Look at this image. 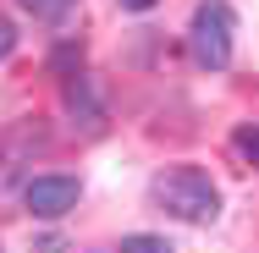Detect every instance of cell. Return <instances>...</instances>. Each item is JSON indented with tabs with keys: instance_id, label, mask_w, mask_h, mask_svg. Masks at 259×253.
Wrapping results in <instances>:
<instances>
[{
	"instance_id": "obj_9",
	"label": "cell",
	"mask_w": 259,
	"mask_h": 253,
	"mask_svg": "<svg viewBox=\"0 0 259 253\" xmlns=\"http://www.w3.org/2000/svg\"><path fill=\"white\" fill-rule=\"evenodd\" d=\"M77 61H83V50H72V44H66V50H55V72H72Z\"/></svg>"
},
{
	"instance_id": "obj_5",
	"label": "cell",
	"mask_w": 259,
	"mask_h": 253,
	"mask_svg": "<svg viewBox=\"0 0 259 253\" xmlns=\"http://www.w3.org/2000/svg\"><path fill=\"white\" fill-rule=\"evenodd\" d=\"M22 198H28V209H33V215L55 220V215L77 209V182H72V176H33V182L22 187Z\"/></svg>"
},
{
	"instance_id": "obj_7",
	"label": "cell",
	"mask_w": 259,
	"mask_h": 253,
	"mask_svg": "<svg viewBox=\"0 0 259 253\" xmlns=\"http://www.w3.org/2000/svg\"><path fill=\"white\" fill-rule=\"evenodd\" d=\"M232 143H237V154H243V160H254V165H259V127H243Z\"/></svg>"
},
{
	"instance_id": "obj_2",
	"label": "cell",
	"mask_w": 259,
	"mask_h": 253,
	"mask_svg": "<svg viewBox=\"0 0 259 253\" xmlns=\"http://www.w3.org/2000/svg\"><path fill=\"white\" fill-rule=\"evenodd\" d=\"M232 33H237V17L226 0H199L193 6V22H188V44H193V61L221 72L232 61Z\"/></svg>"
},
{
	"instance_id": "obj_3",
	"label": "cell",
	"mask_w": 259,
	"mask_h": 253,
	"mask_svg": "<svg viewBox=\"0 0 259 253\" xmlns=\"http://www.w3.org/2000/svg\"><path fill=\"white\" fill-rule=\"evenodd\" d=\"M39 149H45V127H39V121H17V127L0 132V193L17 182V171H22Z\"/></svg>"
},
{
	"instance_id": "obj_10",
	"label": "cell",
	"mask_w": 259,
	"mask_h": 253,
	"mask_svg": "<svg viewBox=\"0 0 259 253\" xmlns=\"http://www.w3.org/2000/svg\"><path fill=\"white\" fill-rule=\"evenodd\" d=\"M121 6H127V11H149L155 0H121Z\"/></svg>"
},
{
	"instance_id": "obj_4",
	"label": "cell",
	"mask_w": 259,
	"mask_h": 253,
	"mask_svg": "<svg viewBox=\"0 0 259 253\" xmlns=\"http://www.w3.org/2000/svg\"><path fill=\"white\" fill-rule=\"evenodd\" d=\"M66 116H72V127H83L89 138L105 132V94L94 88V77H66Z\"/></svg>"
},
{
	"instance_id": "obj_6",
	"label": "cell",
	"mask_w": 259,
	"mask_h": 253,
	"mask_svg": "<svg viewBox=\"0 0 259 253\" xmlns=\"http://www.w3.org/2000/svg\"><path fill=\"white\" fill-rule=\"evenodd\" d=\"M17 6H22V11L33 17V22H61V17H66V11L77 6V0H17Z\"/></svg>"
},
{
	"instance_id": "obj_1",
	"label": "cell",
	"mask_w": 259,
	"mask_h": 253,
	"mask_svg": "<svg viewBox=\"0 0 259 253\" xmlns=\"http://www.w3.org/2000/svg\"><path fill=\"white\" fill-rule=\"evenodd\" d=\"M149 198H155L165 215L188 220V226H209V220L221 215V193H215L209 171H199V165H171V171H160L155 182H149Z\"/></svg>"
},
{
	"instance_id": "obj_8",
	"label": "cell",
	"mask_w": 259,
	"mask_h": 253,
	"mask_svg": "<svg viewBox=\"0 0 259 253\" xmlns=\"http://www.w3.org/2000/svg\"><path fill=\"white\" fill-rule=\"evenodd\" d=\"M17 50V28H11V22H6V17H0V61H6V55Z\"/></svg>"
}]
</instances>
